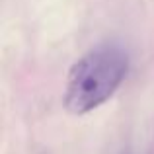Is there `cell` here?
Segmentation results:
<instances>
[{
	"label": "cell",
	"instance_id": "6da1fadb",
	"mask_svg": "<svg viewBox=\"0 0 154 154\" xmlns=\"http://www.w3.org/2000/svg\"><path fill=\"white\" fill-rule=\"evenodd\" d=\"M129 70L127 53L115 43H102L70 66L63 105L70 115H86L105 103L123 84Z\"/></svg>",
	"mask_w": 154,
	"mask_h": 154
}]
</instances>
